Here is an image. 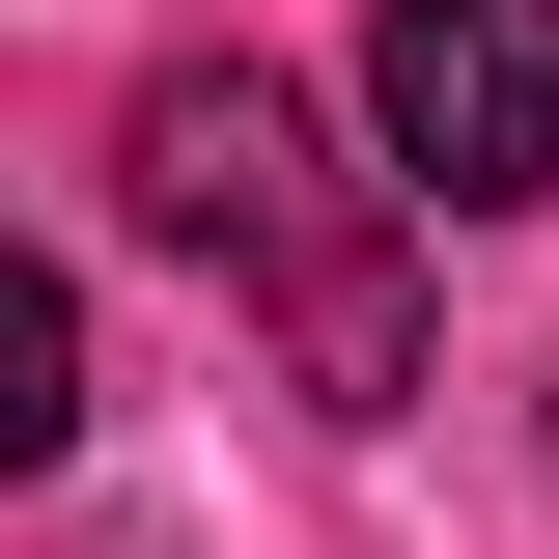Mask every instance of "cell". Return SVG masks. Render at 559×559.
I'll use <instances>...</instances> for the list:
<instances>
[{
  "label": "cell",
  "mask_w": 559,
  "mask_h": 559,
  "mask_svg": "<svg viewBox=\"0 0 559 559\" xmlns=\"http://www.w3.org/2000/svg\"><path fill=\"white\" fill-rule=\"evenodd\" d=\"M112 168H140V224H168V252H224V280L280 308L308 419H392V392H419V197L308 140V84H252V57H168V84L112 112Z\"/></svg>",
  "instance_id": "1"
},
{
  "label": "cell",
  "mask_w": 559,
  "mask_h": 559,
  "mask_svg": "<svg viewBox=\"0 0 559 559\" xmlns=\"http://www.w3.org/2000/svg\"><path fill=\"white\" fill-rule=\"evenodd\" d=\"M364 168L419 224H532L559 197V0H364Z\"/></svg>",
  "instance_id": "2"
},
{
  "label": "cell",
  "mask_w": 559,
  "mask_h": 559,
  "mask_svg": "<svg viewBox=\"0 0 559 559\" xmlns=\"http://www.w3.org/2000/svg\"><path fill=\"white\" fill-rule=\"evenodd\" d=\"M0 448H84V308H57V280L0 308Z\"/></svg>",
  "instance_id": "3"
}]
</instances>
